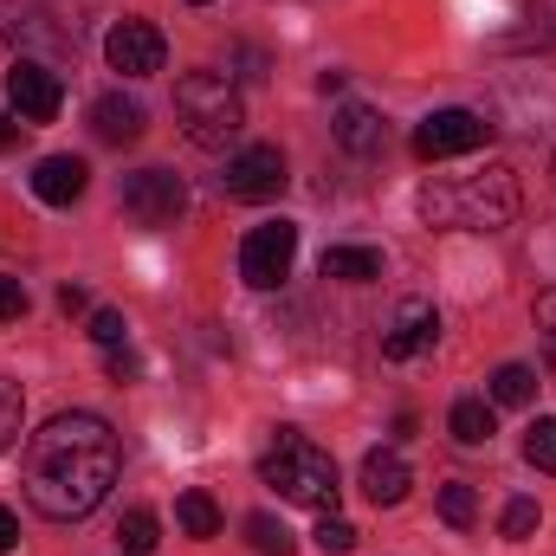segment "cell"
Returning <instances> with one entry per match:
<instances>
[{"label":"cell","instance_id":"obj_7","mask_svg":"<svg viewBox=\"0 0 556 556\" xmlns=\"http://www.w3.org/2000/svg\"><path fill=\"white\" fill-rule=\"evenodd\" d=\"M124 214H130L137 227H175V220L188 214L181 175H168V168H137V175L124 181Z\"/></svg>","mask_w":556,"mask_h":556},{"label":"cell","instance_id":"obj_24","mask_svg":"<svg viewBox=\"0 0 556 556\" xmlns=\"http://www.w3.org/2000/svg\"><path fill=\"white\" fill-rule=\"evenodd\" d=\"M525 459H531L538 472H556V415H538L525 427Z\"/></svg>","mask_w":556,"mask_h":556},{"label":"cell","instance_id":"obj_33","mask_svg":"<svg viewBox=\"0 0 556 556\" xmlns=\"http://www.w3.org/2000/svg\"><path fill=\"white\" fill-rule=\"evenodd\" d=\"M538 324L556 330V285H551V291H538Z\"/></svg>","mask_w":556,"mask_h":556},{"label":"cell","instance_id":"obj_10","mask_svg":"<svg viewBox=\"0 0 556 556\" xmlns=\"http://www.w3.org/2000/svg\"><path fill=\"white\" fill-rule=\"evenodd\" d=\"M492 137V124L479 111H433L427 124L415 130V155L420 162H446V155H466Z\"/></svg>","mask_w":556,"mask_h":556},{"label":"cell","instance_id":"obj_27","mask_svg":"<svg viewBox=\"0 0 556 556\" xmlns=\"http://www.w3.org/2000/svg\"><path fill=\"white\" fill-rule=\"evenodd\" d=\"M124 337H130V324H124V311H91V343L111 356V350H124Z\"/></svg>","mask_w":556,"mask_h":556},{"label":"cell","instance_id":"obj_14","mask_svg":"<svg viewBox=\"0 0 556 556\" xmlns=\"http://www.w3.org/2000/svg\"><path fill=\"white\" fill-rule=\"evenodd\" d=\"M408 485H415V472H408L402 453H382V446H376V453L363 459V498H369V505H402Z\"/></svg>","mask_w":556,"mask_h":556},{"label":"cell","instance_id":"obj_8","mask_svg":"<svg viewBox=\"0 0 556 556\" xmlns=\"http://www.w3.org/2000/svg\"><path fill=\"white\" fill-rule=\"evenodd\" d=\"M7 104H13L20 124H52L59 104H65V85H59V72L39 65V59H13V72H7Z\"/></svg>","mask_w":556,"mask_h":556},{"label":"cell","instance_id":"obj_11","mask_svg":"<svg viewBox=\"0 0 556 556\" xmlns=\"http://www.w3.org/2000/svg\"><path fill=\"white\" fill-rule=\"evenodd\" d=\"M220 188H227V201H273L278 188H285V155H278L273 142H253V149H240V155L227 162Z\"/></svg>","mask_w":556,"mask_h":556},{"label":"cell","instance_id":"obj_23","mask_svg":"<svg viewBox=\"0 0 556 556\" xmlns=\"http://www.w3.org/2000/svg\"><path fill=\"white\" fill-rule=\"evenodd\" d=\"M247 544H253L260 556H291V551H298V544H291V531H285L278 518H266V511H253V518H247Z\"/></svg>","mask_w":556,"mask_h":556},{"label":"cell","instance_id":"obj_16","mask_svg":"<svg viewBox=\"0 0 556 556\" xmlns=\"http://www.w3.org/2000/svg\"><path fill=\"white\" fill-rule=\"evenodd\" d=\"M91 130H98L104 142H117V149H124V142H137L142 137V104H137V98H124V91L98 98V104H91Z\"/></svg>","mask_w":556,"mask_h":556},{"label":"cell","instance_id":"obj_9","mask_svg":"<svg viewBox=\"0 0 556 556\" xmlns=\"http://www.w3.org/2000/svg\"><path fill=\"white\" fill-rule=\"evenodd\" d=\"M104 59H111V72H124V78H155L162 59H168V39H162L149 20H117V26L104 33Z\"/></svg>","mask_w":556,"mask_h":556},{"label":"cell","instance_id":"obj_1","mask_svg":"<svg viewBox=\"0 0 556 556\" xmlns=\"http://www.w3.org/2000/svg\"><path fill=\"white\" fill-rule=\"evenodd\" d=\"M117 472H124V446H117L111 420L98 415H52L26 440V459H20L26 505L52 525L91 518L111 498Z\"/></svg>","mask_w":556,"mask_h":556},{"label":"cell","instance_id":"obj_31","mask_svg":"<svg viewBox=\"0 0 556 556\" xmlns=\"http://www.w3.org/2000/svg\"><path fill=\"white\" fill-rule=\"evenodd\" d=\"M104 369H111V382H130V376H137V356H130V350H111Z\"/></svg>","mask_w":556,"mask_h":556},{"label":"cell","instance_id":"obj_29","mask_svg":"<svg viewBox=\"0 0 556 556\" xmlns=\"http://www.w3.org/2000/svg\"><path fill=\"white\" fill-rule=\"evenodd\" d=\"M13 317H26V285L0 278V324H13Z\"/></svg>","mask_w":556,"mask_h":556},{"label":"cell","instance_id":"obj_30","mask_svg":"<svg viewBox=\"0 0 556 556\" xmlns=\"http://www.w3.org/2000/svg\"><path fill=\"white\" fill-rule=\"evenodd\" d=\"M59 311H65V317H85V311H91L85 285H59Z\"/></svg>","mask_w":556,"mask_h":556},{"label":"cell","instance_id":"obj_36","mask_svg":"<svg viewBox=\"0 0 556 556\" xmlns=\"http://www.w3.org/2000/svg\"><path fill=\"white\" fill-rule=\"evenodd\" d=\"M551 181H556V155H551Z\"/></svg>","mask_w":556,"mask_h":556},{"label":"cell","instance_id":"obj_3","mask_svg":"<svg viewBox=\"0 0 556 556\" xmlns=\"http://www.w3.org/2000/svg\"><path fill=\"white\" fill-rule=\"evenodd\" d=\"M260 485H273L285 505H311V511H337V459L298 433V427H278L273 446L260 453Z\"/></svg>","mask_w":556,"mask_h":556},{"label":"cell","instance_id":"obj_17","mask_svg":"<svg viewBox=\"0 0 556 556\" xmlns=\"http://www.w3.org/2000/svg\"><path fill=\"white\" fill-rule=\"evenodd\" d=\"M324 278L369 285V278H382V253H376V247H330V253H324Z\"/></svg>","mask_w":556,"mask_h":556},{"label":"cell","instance_id":"obj_22","mask_svg":"<svg viewBox=\"0 0 556 556\" xmlns=\"http://www.w3.org/2000/svg\"><path fill=\"white\" fill-rule=\"evenodd\" d=\"M440 518H446L453 531H466V525L479 518V492H472L466 479H446V485H440Z\"/></svg>","mask_w":556,"mask_h":556},{"label":"cell","instance_id":"obj_4","mask_svg":"<svg viewBox=\"0 0 556 556\" xmlns=\"http://www.w3.org/2000/svg\"><path fill=\"white\" fill-rule=\"evenodd\" d=\"M175 124L194 149H227V142L247 130V104L233 91L227 72H181L175 78Z\"/></svg>","mask_w":556,"mask_h":556},{"label":"cell","instance_id":"obj_20","mask_svg":"<svg viewBox=\"0 0 556 556\" xmlns=\"http://www.w3.org/2000/svg\"><path fill=\"white\" fill-rule=\"evenodd\" d=\"M175 525H181L188 538H220V505H214L207 492H181V498H175Z\"/></svg>","mask_w":556,"mask_h":556},{"label":"cell","instance_id":"obj_34","mask_svg":"<svg viewBox=\"0 0 556 556\" xmlns=\"http://www.w3.org/2000/svg\"><path fill=\"white\" fill-rule=\"evenodd\" d=\"M13 142H20V124H13V117L0 111V149H13Z\"/></svg>","mask_w":556,"mask_h":556},{"label":"cell","instance_id":"obj_37","mask_svg":"<svg viewBox=\"0 0 556 556\" xmlns=\"http://www.w3.org/2000/svg\"><path fill=\"white\" fill-rule=\"evenodd\" d=\"M188 7H207V0H188Z\"/></svg>","mask_w":556,"mask_h":556},{"label":"cell","instance_id":"obj_12","mask_svg":"<svg viewBox=\"0 0 556 556\" xmlns=\"http://www.w3.org/2000/svg\"><path fill=\"white\" fill-rule=\"evenodd\" d=\"M433 337H440V311L427 298H402V311H395V324L382 337V356L389 363H415V356L433 350Z\"/></svg>","mask_w":556,"mask_h":556},{"label":"cell","instance_id":"obj_19","mask_svg":"<svg viewBox=\"0 0 556 556\" xmlns=\"http://www.w3.org/2000/svg\"><path fill=\"white\" fill-rule=\"evenodd\" d=\"M492 402H498V408H531V402H538V369L505 363V369L492 376Z\"/></svg>","mask_w":556,"mask_h":556},{"label":"cell","instance_id":"obj_15","mask_svg":"<svg viewBox=\"0 0 556 556\" xmlns=\"http://www.w3.org/2000/svg\"><path fill=\"white\" fill-rule=\"evenodd\" d=\"M330 130H337V142H343L350 155H376V149L389 142V124H382L369 104H343V111L330 117Z\"/></svg>","mask_w":556,"mask_h":556},{"label":"cell","instance_id":"obj_32","mask_svg":"<svg viewBox=\"0 0 556 556\" xmlns=\"http://www.w3.org/2000/svg\"><path fill=\"white\" fill-rule=\"evenodd\" d=\"M13 538H20V518H13V511H7V505H0V556L13 551Z\"/></svg>","mask_w":556,"mask_h":556},{"label":"cell","instance_id":"obj_6","mask_svg":"<svg viewBox=\"0 0 556 556\" xmlns=\"http://www.w3.org/2000/svg\"><path fill=\"white\" fill-rule=\"evenodd\" d=\"M291 260H298V227L291 220H266V227H253L247 240H240V278L253 285V291H273L291 278Z\"/></svg>","mask_w":556,"mask_h":556},{"label":"cell","instance_id":"obj_25","mask_svg":"<svg viewBox=\"0 0 556 556\" xmlns=\"http://www.w3.org/2000/svg\"><path fill=\"white\" fill-rule=\"evenodd\" d=\"M311 538H317V551H324V556H350V551H356V525H350V518H337V511H324V525H317Z\"/></svg>","mask_w":556,"mask_h":556},{"label":"cell","instance_id":"obj_28","mask_svg":"<svg viewBox=\"0 0 556 556\" xmlns=\"http://www.w3.org/2000/svg\"><path fill=\"white\" fill-rule=\"evenodd\" d=\"M498 531H505L511 544H525V538L538 531V498H511V505H505V518H498Z\"/></svg>","mask_w":556,"mask_h":556},{"label":"cell","instance_id":"obj_2","mask_svg":"<svg viewBox=\"0 0 556 556\" xmlns=\"http://www.w3.org/2000/svg\"><path fill=\"white\" fill-rule=\"evenodd\" d=\"M518 207H525V188H518V168L505 162H485L472 175H433L415 194V214L446 233H498L518 220Z\"/></svg>","mask_w":556,"mask_h":556},{"label":"cell","instance_id":"obj_21","mask_svg":"<svg viewBox=\"0 0 556 556\" xmlns=\"http://www.w3.org/2000/svg\"><path fill=\"white\" fill-rule=\"evenodd\" d=\"M155 538H162V525H155V511H124V518H117V544H124V551L130 556H149L155 551Z\"/></svg>","mask_w":556,"mask_h":556},{"label":"cell","instance_id":"obj_13","mask_svg":"<svg viewBox=\"0 0 556 556\" xmlns=\"http://www.w3.org/2000/svg\"><path fill=\"white\" fill-rule=\"evenodd\" d=\"M85 181H91V168H85L78 155H46V162L33 168V194H39L46 207H72V201L85 194Z\"/></svg>","mask_w":556,"mask_h":556},{"label":"cell","instance_id":"obj_35","mask_svg":"<svg viewBox=\"0 0 556 556\" xmlns=\"http://www.w3.org/2000/svg\"><path fill=\"white\" fill-rule=\"evenodd\" d=\"M551 369H556V337H551Z\"/></svg>","mask_w":556,"mask_h":556},{"label":"cell","instance_id":"obj_26","mask_svg":"<svg viewBox=\"0 0 556 556\" xmlns=\"http://www.w3.org/2000/svg\"><path fill=\"white\" fill-rule=\"evenodd\" d=\"M20 420H26V395H20V382L0 376V453L20 440Z\"/></svg>","mask_w":556,"mask_h":556},{"label":"cell","instance_id":"obj_5","mask_svg":"<svg viewBox=\"0 0 556 556\" xmlns=\"http://www.w3.org/2000/svg\"><path fill=\"white\" fill-rule=\"evenodd\" d=\"M0 46H13L20 59L52 65V59L72 46V33L59 26V13H52L46 0H7V7H0Z\"/></svg>","mask_w":556,"mask_h":556},{"label":"cell","instance_id":"obj_18","mask_svg":"<svg viewBox=\"0 0 556 556\" xmlns=\"http://www.w3.org/2000/svg\"><path fill=\"white\" fill-rule=\"evenodd\" d=\"M446 427H453V440H459V446H485L498 420H492V402L466 395V402H453V415H446Z\"/></svg>","mask_w":556,"mask_h":556}]
</instances>
